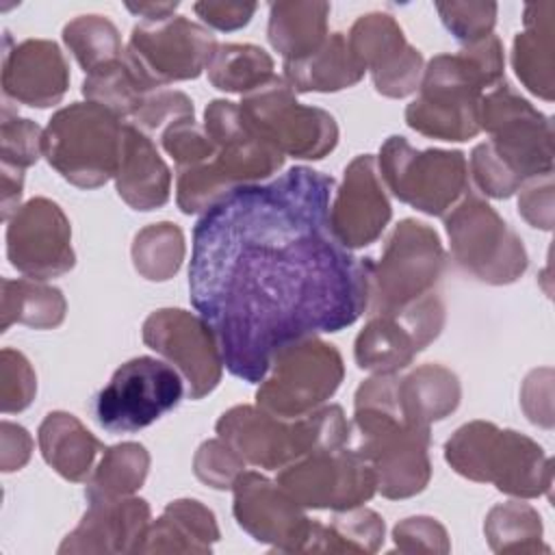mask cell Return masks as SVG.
Listing matches in <instances>:
<instances>
[{
  "mask_svg": "<svg viewBox=\"0 0 555 555\" xmlns=\"http://www.w3.org/2000/svg\"><path fill=\"white\" fill-rule=\"evenodd\" d=\"M334 186L332 176L293 167L234 189L193 228L191 304L243 382L258 384L284 343L340 332L369 308L373 258L334 238Z\"/></svg>",
  "mask_w": 555,
  "mask_h": 555,
  "instance_id": "cell-1",
  "label": "cell"
},
{
  "mask_svg": "<svg viewBox=\"0 0 555 555\" xmlns=\"http://www.w3.org/2000/svg\"><path fill=\"white\" fill-rule=\"evenodd\" d=\"M397 373H375L353 395V451L373 468L377 492L410 499L431 479L429 429L408 423L397 405Z\"/></svg>",
  "mask_w": 555,
  "mask_h": 555,
  "instance_id": "cell-2",
  "label": "cell"
},
{
  "mask_svg": "<svg viewBox=\"0 0 555 555\" xmlns=\"http://www.w3.org/2000/svg\"><path fill=\"white\" fill-rule=\"evenodd\" d=\"M503 43L492 33L460 52H442L423 69L418 95L405 106V124L438 141H468L481 132L479 106L503 82Z\"/></svg>",
  "mask_w": 555,
  "mask_h": 555,
  "instance_id": "cell-3",
  "label": "cell"
},
{
  "mask_svg": "<svg viewBox=\"0 0 555 555\" xmlns=\"http://www.w3.org/2000/svg\"><path fill=\"white\" fill-rule=\"evenodd\" d=\"M442 451L444 462L464 479L492 483L514 499L551 496V457L533 438L516 429L470 421L451 434Z\"/></svg>",
  "mask_w": 555,
  "mask_h": 555,
  "instance_id": "cell-4",
  "label": "cell"
},
{
  "mask_svg": "<svg viewBox=\"0 0 555 555\" xmlns=\"http://www.w3.org/2000/svg\"><path fill=\"white\" fill-rule=\"evenodd\" d=\"M215 429L245 464L264 470L284 468L319 449L345 447L351 438V423L334 403L299 418H280L258 405H234L219 416Z\"/></svg>",
  "mask_w": 555,
  "mask_h": 555,
  "instance_id": "cell-5",
  "label": "cell"
},
{
  "mask_svg": "<svg viewBox=\"0 0 555 555\" xmlns=\"http://www.w3.org/2000/svg\"><path fill=\"white\" fill-rule=\"evenodd\" d=\"M124 119L93 102L59 108L43 130V156L63 180L98 189L115 178Z\"/></svg>",
  "mask_w": 555,
  "mask_h": 555,
  "instance_id": "cell-6",
  "label": "cell"
},
{
  "mask_svg": "<svg viewBox=\"0 0 555 555\" xmlns=\"http://www.w3.org/2000/svg\"><path fill=\"white\" fill-rule=\"evenodd\" d=\"M343 377L340 351L319 336H304L271 353L269 369L258 382L256 405L280 418H299L325 405Z\"/></svg>",
  "mask_w": 555,
  "mask_h": 555,
  "instance_id": "cell-7",
  "label": "cell"
},
{
  "mask_svg": "<svg viewBox=\"0 0 555 555\" xmlns=\"http://www.w3.org/2000/svg\"><path fill=\"white\" fill-rule=\"evenodd\" d=\"M451 256L462 271L492 286L516 282L529 264L522 238L477 193L466 195L444 215Z\"/></svg>",
  "mask_w": 555,
  "mask_h": 555,
  "instance_id": "cell-8",
  "label": "cell"
},
{
  "mask_svg": "<svg viewBox=\"0 0 555 555\" xmlns=\"http://www.w3.org/2000/svg\"><path fill=\"white\" fill-rule=\"evenodd\" d=\"M447 264V254L438 232L416 219H401L390 232L379 260L369 273L371 314L397 312L438 284Z\"/></svg>",
  "mask_w": 555,
  "mask_h": 555,
  "instance_id": "cell-9",
  "label": "cell"
},
{
  "mask_svg": "<svg viewBox=\"0 0 555 555\" xmlns=\"http://www.w3.org/2000/svg\"><path fill=\"white\" fill-rule=\"evenodd\" d=\"M384 186L429 217H444L468 191V163L460 150H416L405 137H388L377 156Z\"/></svg>",
  "mask_w": 555,
  "mask_h": 555,
  "instance_id": "cell-10",
  "label": "cell"
},
{
  "mask_svg": "<svg viewBox=\"0 0 555 555\" xmlns=\"http://www.w3.org/2000/svg\"><path fill=\"white\" fill-rule=\"evenodd\" d=\"M238 108L247 124L284 156L321 160L338 143L336 119L319 106L297 102L282 76L245 93Z\"/></svg>",
  "mask_w": 555,
  "mask_h": 555,
  "instance_id": "cell-11",
  "label": "cell"
},
{
  "mask_svg": "<svg viewBox=\"0 0 555 555\" xmlns=\"http://www.w3.org/2000/svg\"><path fill=\"white\" fill-rule=\"evenodd\" d=\"M479 126L490 134L494 154L525 184L553 173V126L505 80L488 89L479 106Z\"/></svg>",
  "mask_w": 555,
  "mask_h": 555,
  "instance_id": "cell-12",
  "label": "cell"
},
{
  "mask_svg": "<svg viewBox=\"0 0 555 555\" xmlns=\"http://www.w3.org/2000/svg\"><path fill=\"white\" fill-rule=\"evenodd\" d=\"M184 397L182 375L167 362L139 356L124 362L93 399V416L111 434L139 431Z\"/></svg>",
  "mask_w": 555,
  "mask_h": 555,
  "instance_id": "cell-13",
  "label": "cell"
},
{
  "mask_svg": "<svg viewBox=\"0 0 555 555\" xmlns=\"http://www.w3.org/2000/svg\"><path fill=\"white\" fill-rule=\"evenodd\" d=\"M219 43L215 35L184 15L132 26L126 56L150 89L193 80L210 63Z\"/></svg>",
  "mask_w": 555,
  "mask_h": 555,
  "instance_id": "cell-14",
  "label": "cell"
},
{
  "mask_svg": "<svg viewBox=\"0 0 555 555\" xmlns=\"http://www.w3.org/2000/svg\"><path fill=\"white\" fill-rule=\"evenodd\" d=\"M306 509H349L377 492L373 468L349 447L319 449L280 468L275 479Z\"/></svg>",
  "mask_w": 555,
  "mask_h": 555,
  "instance_id": "cell-15",
  "label": "cell"
},
{
  "mask_svg": "<svg viewBox=\"0 0 555 555\" xmlns=\"http://www.w3.org/2000/svg\"><path fill=\"white\" fill-rule=\"evenodd\" d=\"M444 321V304L434 293L397 312L371 314L353 343L356 364L373 375L399 373L440 336Z\"/></svg>",
  "mask_w": 555,
  "mask_h": 555,
  "instance_id": "cell-16",
  "label": "cell"
},
{
  "mask_svg": "<svg viewBox=\"0 0 555 555\" xmlns=\"http://www.w3.org/2000/svg\"><path fill=\"white\" fill-rule=\"evenodd\" d=\"M143 343L160 353L186 382L189 399L210 395L223 375V356L212 327L182 308H160L141 327Z\"/></svg>",
  "mask_w": 555,
  "mask_h": 555,
  "instance_id": "cell-17",
  "label": "cell"
},
{
  "mask_svg": "<svg viewBox=\"0 0 555 555\" xmlns=\"http://www.w3.org/2000/svg\"><path fill=\"white\" fill-rule=\"evenodd\" d=\"M7 258L33 280L59 278L74 269L72 225L63 208L48 197L24 202L7 221Z\"/></svg>",
  "mask_w": 555,
  "mask_h": 555,
  "instance_id": "cell-18",
  "label": "cell"
},
{
  "mask_svg": "<svg viewBox=\"0 0 555 555\" xmlns=\"http://www.w3.org/2000/svg\"><path fill=\"white\" fill-rule=\"evenodd\" d=\"M232 494L236 525L256 542L282 553H306L314 520L278 481L256 470H243Z\"/></svg>",
  "mask_w": 555,
  "mask_h": 555,
  "instance_id": "cell-19",
  "label": "cell"
},
{
  "mask_svg": "<svg viewBox=\"0 0 555 555\" xmlns=\"http://www.w3.org/2000/svg\"><path fill=\"white\" fill-rule=\"evenodd\" d=\"M347 43L384 98L401 100L418 91L425 69L423 54L408 43L392 15L382 11L360 15L347 33Z\"/></svg>",
  "mask_w": 555,
  "mask_h": 555,
  "instance_id": "cell-20",
  "label": "cell"
},
{
  "mask_svg": "<svg viewBox=\"0 0 555 555\" xmlns=\"http://www.w3.org/2000/svg\"><path fill=\"white\" fill-rule=\"evenodd\" d=\"M204 130L217 147L212 167L232 191L243 184H258L284 165L286 156L247 124L236 102H208L204 108Z\"/></svg>",
  "mask_w": 555,
  "mask_h": 555,
  "instance_id": "cell-21",
  "label": "cell"
},
{
  "mask_svg": "<svg viewBox=\"0 0 555 555\" xmlns=\"http://www.w3.org/2000/svg\"><path fill=\"white\" fill-rule=\"evenodd\" d=\"M392 217V206L373 154L356 156L330 202V230L345 249L375 243Z\"/></svg>",
  "mask_w": 555,
  "mask_h": 555,
  "instance_id": "cell-22",
  "label": "cell"
},
{
  "mask_svg": "<svg viewBox=\"0 0 555 555\" xmlns=\"http://www.w3.org/2000/svg\"><path fill=\"white\" fill-rule=\"evenodd\" d=\"M69 87V65L50 39H24L4 50L2 93L26 106L48 108L63 100Z\"/></svg>",
  "mask_w": 555,
  "mask_h": 555,
  "instance_id": "cell-23",
  "label": "cell"
},
{
  "mask_svg": "<svg viewBox=\"0 0 555 555\" xmlns=\"http://www.w3.org/2000/svg\"><path fill=\"white\" fill-rule=\"evenodd\" d=\"M150 516L147 501L134 494L93 501L78 527L63 538L59 553H137L150 525Z\"/></svg>",
  "mask_w": 555,
  "mask_h": 555,
  "instance_id": "cell-24",
  "label": "cell"
},
{
  "mask_svg": "<svg viewBox=\"0 0 555 555\" xmlns=\"http://www.w3.org/2000/svg\"><path fill=\"white\" fill-rule=\"evenodd\" d=\"M117 195L134 210H154L169 202L171 171L154 141L137 126L124 124L119 163L115 171Z\"/></svg>",
  "mask_w": 555,
  "mask_h": 555,
  "instance_id": "cell-25",
  "label": "cell"
},
{
  "mask_svg": "<svg viewBox=\"0 0 555 555\" xmlns=\"http://www.w3.org/2000/svg\"><path fill=\"white\" fill-rule=\"evenodd\" d=\"M219 525L210 507L197 499L169 501L156 520H150L137 553L204 555L219 542Z\"/></svg>",
  "mask_w": 555,
  "mask_h": 555,
  "instance_id": "cell-26",
  "label": "cell"
},
{
  "mask_svg": "<svg viewBox=\"0 0 555 555\" xmlns=\"http://www.w3.org/2000/svg\"><path fill=\"white\" fill-rule=\"evenodd\" d=\"M553 2H531L522 11V30L512 43V67L527 91L551 102L555 98Z\"/></svg>",
  "mask_w": 555,
  "mask_h": 555,
  "instance_id": "cell-27",
  "label": "cell"
},
{
  "mask_svg": "<svg viewBox=\"0 0 555 555\" xmlns=\"http://www.w3.org/2000/svg\"><path fill=\"white\" fill-rule=\"evenodd\" d=\"M37 442L46 464L74 483L89 479L98 453L104 451L102 440H98L80 418L63 410L46 414L37 429Z\"/></svg>",
  "mask_w": 555,
  "mask_h": 555,
  "instance_id": "cell-28",
  "label": "cell"
},
{
  "mask_svg": "<svg viewBox=\"0 0 555 555\" xmlns=\"http://www.w3.org/2000/svg\"><path fill=\"white\" fill-rule=\"evenodd\" d=\"M460 401V377L442 364H421L397 382V405L401 416L423 429L451 416Z\"/></svg>",
  "mask_w": 555,
  "mask_h": 555,
  "instance_id": "cell-29",
  "label": "cell"
},
{
  "mask_svg": "<svg viewBox=\"0 0 555 555\" xmlns=\"http://www.w3.org/2000/svg\"><path fill=\"white\" fill-rule=\"evenodd\" d=\"M366 69L353 56L345 33H332L312 54L284 61V80L295 93H336L358 85Z\"/></svg>",
  "mask_w": 555,
  "mask_h": 555,
  "instance_id": "cell-30",
  "label": "cell"
},
{
  "mask_svg": "<svg viewBox=\"0 0 555 555\" xmlns=\"http://www.w3.org/2000/svg\"><path fill=\"white\" fill-rule=\"evenodd\" d=\"M327 2L284 0L269 4L267 39L284 61H295L312 54L330 37Z\"/></svg>",
  "mask_w": 555,
  "mask_h": 555,
  "instance_id": "cell-31",
  "label": "cell"
},
{
  "mask_svg": "<svg viewBox=\"0 0 555 555\" xmlns=\"http://www.w3.org/2000/svg\"><path fill=\"white\" fill-rule=\"evenodd\" d=\"M0 286V332H7L13 323L35 330H52L65 321L67 301L61 288L33 278H2Z\"/></svg>",
  "mask_w": 555,
  "mask_h": 555,
  "instance_id": "cell-32",
  "label": "cell"
},
{
  "mask_svg": "<svg viewBox=\"0 0 555 555\" xmlns=\"http://www.w3.org/2000/svg\"><path fill=\"white\" fill-rule=\"evenodd\" d=\"M384 518L364 507L334 512L327 525L312 522L306 553H375L384 544Z\"/></svg>",
  "mask_w": 555,
  "mask_h": 555,
  "instance_id": "cell-33",
  "label": "cell"
},
{
  "mask_svg": "<svg viewBox=\"0 0 555 555\" xmlns=\"http://www.w3.org/2000/svg\"><path fill=\"white\" fill-rule=\"evenodd\" d=\"M150 462V451L141 442H119L104 449L85 486L87 503L132 496L145 483Z\"/></svg>",
  "mask_w": 555,
  "mask_h": 555,
  "instance_id": "cell-34",
  "label": "cell"
},
{
  "mask_svg": "<svg viewBox=\"0 0 555 555\" xmlns=\"http://www.w3.org/2000/svg\"><path fill=\"white\" fill-rule=\"evenodd\" d=\"M542 533L538 509L520 499L496 503L483 520V535L494 553H548Z\"/></svg>",
  "mask_w": 555,
  "mask_h": 555,
  "instance_id": "cell-35",
  "label": "cell"
},
{
  "mask_svg": "<svg viewBox=\"0 0 555 555\" xmlns=\"http://www.w3.org/2000/svg\"><path fill=\"white\" fill-rule=\"evenodd\" d=\"M80 91L87 102L111 111L119 119H132L152 89L124 52L121 59L87 74Z\"/></svg>",
  "mask_w": 555,
  "mask_h": 555,
  "instance_id": "cell-36",
  "label": "cell"
},
{
  "mask_svg": "<svg viewBox=\"0 0 555 555\" xmlns=\"http://www.w3.org/2000/svg\"><path fill=\"white\" fill-rule=\"evenodd\" d=\"M275 65L267 50L254 43H223L212 54L206 72L215 89L249 93L271 80Z\"/></svg>",
  "mask_w": 555,
  "mask_h": 555,
  "instance_id": "cell-37",
  "label": "cell"
},
{
  "mask_svg": "<svg viewBox=\"0 0 555 555\" xmlns=\"http://www.w3.org/2000/svg\"><path fill=\"white\" fill-rule=\"evenodd\" d=\"M184 254V234L173 221H158L141 228L130 247L134 271L150 282L171 280L180 271Z\"/></svg>",
  "mask_w": 555,
  "mask_h": 555,
  "instance_id": "cell-38",
  "label": "cell"
},
{
  "mask_svg": "<svg viewBox=\"0 0 555 555\" xmlns=\"http://www.w3.org/2000/svg\"><path fill=\"white\" fill-rule=\"evenodd\" d=\"M63 43L74 54L78 65L91 74L124 56L121 35L104 15H78L63 26Z\"/></svg>",
  "mask_w": 555,
  "mask_h": 555,
  "instance_id": "cell-39",
  "label": "cell"
},
{
  "mask_svg": "<svg viewBox=\"0 0 555 555\" xmlns=\"http://www.w3.org/2000/svg\"><path fill=\"white\" fill-rule=\"evenodd\" d=\"M43 156V130L26 117L11 111L9 104L2 106L0 115V160L2 167L20 169L35 165Z\"/></svg>",
  "mask_w": 555,
  "mask_h": 555,
  "instance_id": "cell-40",
  "label": "cell"
},
{
  "mask_svg": "<svg viewBox=\"0 0 555 555\" xmlns=\"http://www.w3.org/2000/svg\"><path fill=\"white\" fill-rule=\"evenodd\" d=\"M184 119H195V108L186 93L176 89H152L132 117V126L150 139H160L165 130Z\"/></svg>",
  "mask_w": 555,
  "mask_h": 555,
  "instance_id": "cell-41",
  "label": "cell"
},
{
  "mask_svg": "<svg viewBox=\"0 0 555 555\" xmlns=\"http://www.w3.org/2000/svg\"><path fill=\"white\" fill-rule=\"evenodd\" d=\"M436 11L444 28L464 46L492 35L496 24V2H438Z\"/></svg>",
  "mask_w": 555,
  "mask_h": 555,
  "instance_id": "cell-42",
  "label": "cell"
},
{
  "mask_svg": "<svg viewBox=\"0 0 555 555\" xmlns=\"http://www.w3.org/2000/svg\"><path fill=\"white\" fill-rule=\"evenodd\" d=\"M37 395V375L28 358L11 347L0 351V410L15 414L26 410Z\"/></svg>",
  "mask_w": 555,
  "mask_h": 555,
  "instance_id": "cell-43",
  "label": "cell"
},
{
  "mask_svg": "<svg viewBox=\"0 0 555 555\" xmlns=\"http://www.w3.org/2000/svg\"><path fill=\"white\" fill-rule=\"evenodd\" d=\"M243 470L245 460L219 436L204 440L193 455L195 477L215 490H232Z\"/></svg>",
  "mask_w": 555,
  "mask_h": 555,
  "instance_id": "cell-44",
  "label": "cell"
},
{
  "mask_svg": "<svg viewBox=\"0 0 555 555\" xmlns=\"http://www.w3.org/2000/svg\"><path fill=\"white\" fill-rule=\"evenodd\" d=\"M160 145L173 158L176 169L210 163L217 154L212 139L195 119H184L165 130Z\"/></svg>",
  "mask_w": 555,
  "mask_h": 555,
  "instance_id": "cell-45",
  "label": "cell"
},
{
  "mask_svg": "<svg viewBox=\"0 0 555 555\" xmlns=\"http://www.w3.org/2000/svg\"><path fill=\"white\" fill-rule=\"evenodd\" d=\"M392 542L399 553H434L444 555L451 551L444 525L431 516H408L392 529Z\"/></svg>",
  "mask_w": 555,
  "mask_h": 555,
  "instance_id": "cell-46",
  "label": "cell"
},
{
  "mask_svg": "<svg viewBox=\"0 0 555 555\" xmlns=\"http://www.w3.org/2000/svg\"><path fill=\"white\" fill-rule=\"evenodd\" d=\"M470 176L477 189L494 199L512 197L522 182L507 169V165L494 154L488 141L479 143L470 152Z\"/></svg>",
  "mask_w": 555,
  "mask_h": 555,
  "instance_id": "cell-47",
  "label": "cell"
},
{
  "mask_svg": "<svg viewBox=\"0 0 555 555\" xmlns=\"http://www.w3.org/2000/svg\"><path fill=\"white\" fill-rule=\"evenodd\" d=\"M518 212L538 230L548 232L553 228V173L531 178L520 186Z\"/></svg>",
  "mask_w": 555,
  "mask_h": 555,
  "instance_id": "cell-48",
  "label": "cell"
},
{
  "mask_svg": "<svg viewBox=\"0 0 555 555\" xmlns=\"http://www.w3.org/2000/svg\"><path fill=\"white\" fill-rule=\"evenodd\" d=\"M520 405L533 425H553V371L533 369L520 388Z\"/></svg>",
  "mask_w": 555,
  "mask_h": 555,
  "instance_id": "cell-49",
  "label": "cell"
},
{
  "mask_svg": "<svg viewBox=\"0 0 555 555\" xmlns=\"http://www.w3.org/2000/svg\"><path fill=\"white\" fill-rule=\"evenodd\" d=\"M258 4L256 2H215V0H204L195 2L193 11L199 15V20L217 30H238L249 24L254 17Z\"/></svg>",
  "mask_w": 555,
  "mask_h": 555,
  "instance_id": "cell-50",
  "label": "cell"
},
{
  "mask_svg": "<svg viewBox=\"0 0 555 555\" xmlns=\"http://www.w3.org/2000/svg\"><path fill=\"white\" fill-rule=\"evenodd\" d=\"M33 453L30 434L15 423L2 421L0 425V468L2 473H13L26 466Z\"/></svg>",
  "mask_w": 555,
  "mask_h": 555,
  "instance_id": "cell-51",
  "label": "cell"
},
{
  "mask_svg": "<svg viewBox=\"0 0 555 555\" xmlns=\"http://www.w3.org/2000/svg\"><path fill=\"white\" fill-rule=\"evenodd\" d=\"M0 173H2V219L9 221L22 206L20 202L24 191V171L0 165Z\"/></svg>",
  "mask_w": 555,
  "mask_h": 555,
  "instance_id": "cell-52",
  "label": "cell"
},
{
  "mask_svg": "<svg viewBox=\"0 0 555 555\" xmlns=\"http://www.w3.org/2000/svg\"><path fill=\"white\" fill-rule=\"evenodd\" d=\"M126 9L143 17V22H158V20L173 17L178 2H126Z\"/></svg>",
  "mask_w": 555,
  "mask_h": 555,
  "instance_id": "cell-53",
  "label": "cell"
}]
</instances>
